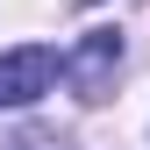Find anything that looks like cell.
<instances>
[{
	"label": "cell",
	"mask_w": 150,
	"mask_h": 150,
	"mask_svg": "<svg viewBox=\"0 0 150 150\" xmlns=\"http://www.w3.org/2000/svg\"><path fill=\"white\" fill-rule=\"evenodd\" d=\"M57 71H64V57H57L50 43H14V50H0V107H36Z\"/></svg>",
	"instance_id": "cell-1"
},
{
	"label": "cell",
	"mask_w": 150,
	"mask_h": 150,
	"mask_svg": "<svg viewBox=\"0 0 150 150\" xmlns=\"http://www.w3.org/2000/svg\"><path fill=\"white\" fill-rule=\"evenodd\" d=\"M115 71H122V36L115 29H86L79 43L64 50V79L79 86V100H100V93L115 86Z\"/></svg>",
	"instance_id": "cell-2"
},
{
	"label": "cell",
	"mask_w": 150,
	"mask_h": 150,
	"mask_svg": "<svg viewBox=\"0 0 150 150\" xmlns=\"http://www.w3.org/2000/svg\"><path fill=\"white\" fill-rule=\"evenodd\" d=\"M86 7H100V0H86Z\"/></svg>",
	"instance_id": "cell-3"
}]
</instances>
